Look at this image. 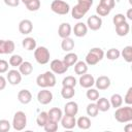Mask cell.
<instances>
[{
	"instance_id": "6da1fadb",
	"label": "cell",
	"mask_w": 132,
	"mask_h": 132,
	"mask_svg": "<svg viewBox=\"0 0 132 132\" xmlns=\"http://www.w3.org/2000/svg\"><path fill=\"white\" fill-rule=\"evenodd\" d=\"M93 5V0H77V4L71 9V15L75 20H79L89 11Z\"/></svg>"
},
{
	"instance_id": "7a4b0ae2",
	"label": "cell",
	"mask_w": 132,
	"mask_h": 132,
	"mask_svg": "<svg viewBox=\"0 0 132 132\" xmlns=\"http://www.w3.org/2000/svg\"><path fill=\"white\" fill-rule=\"evenodd\" d=\"M36 84L40 88H52L56 85V76L52 71H45L36 78Z\"/></svg>"
},
{
	"instance_id": "3957f363",
	"label": "cell",
	"mask_w": 132,
	"mask_h": 132,
	"mask_svg": "<svg viewBox=\"0 0 132 132\" xmlns=\"http://www.w3.org/2000/svg\"><path fill=\"white\" fill-rule=\"evenodd\" d=\"M114 119L120 123H128L132 121V107L130 105L118 107L114 111Z\"/></svg>"
},
{
	"instance_id": "277c9868",
	"label": "cell",
	"mask_w": 132,
	"mask_h": 132,
	"mask_svg": "<svg viewBox=\"0 0 132 132\" xmlns=\"http://www.w3.org/2000/svg\"><path fill=\"white\" fill-rule=\"evenodd\" d=\"M104 57V52L100 47H93L86 56V63L90 66L96 65L99 61H101Z\"/></svg>"
},
{
	"instance_id": "5b68a950",
	"label": "cell",
	"mask_w": 132,
	"mask_h": 132,
	"mask_svg": "<svg viewBox=\"0 0 132 132\" xmlns=\"http://www.w3.org/2000/svg\"><path fill=\"white\" fill-rule=\"evenodd\" d=\"M114 5H116L114 0H100L99 4L96 7V12L99 14V16H105L110 13Z\"/></svg>"
},
{
	"instance_id": "8992f818",
	"label": "cell",
	"mask_w": 132,
	"mask_h": 132,
	"mask_svg": "<svg viewBox=\"0 0 132 132\" xmlns=\"http://www.w3.org/2000/svg\"><path fill=\"white\" fill-rule=\"evenodd\" d=\"M34 58L38 64L44 65L50 61L51 58L50 51L45 46H38L34 50Z\"/></svg>"
},
{
	"instance_id": "52a82bcc",
	"label": "cell",
	"mask_w": 132,
	"mask_h": 132,
	"mask_svg": "<svg viewBox=\"0 0 132 132\" xmlns=\"http://www.w3.org/2000/svg\"><path fill=\"white\" fill-rule=\"evenodd\" d=\"M51 9L53 12L57 14L65 15L70 11V6L67 2L63 0H54L51 4Z\"/></svg>"
},
{
	"instance_id": "ba28073f",
	"label": "cell",
	"mask_w": 132,
	"mask_h": 132,
	"mask_svg": "<svg viewBox=\"0 0 132 132\" xmlns=\"http://www.w3.org/2000/svg\"><path fill=\"white\" fill-rule=\"evenodd\" d=\"M27 126V117L24 111H16L12 119V127L16 131L23 130Z\"/></svg>"
},
{
	"instance_id": "9c48e42d",
	"label": "cell",
	"mask_w": 132,
	"mask_h": 132,
	"mask_svg": "<svg viewBox=\"0 0 132 132\" xmlns=\"http://www.w3.org/2000/svg\"><path fill=\"white\" fill-rule=\"evenodd\" d=\"M50 67H51L52 72H54L56 74H63L69 68L68 66L65 65V63L63 62V60H58V59L53 60L51 62V64H50Z\"/></svg>"
},
{
	"instance_id": "30bf717a",
	"label": "cell",
	"mask_w": 132,
	"mask_h": 132,
	"mask_svg": "<svg viewBox=\"0 0 132 132\" xmlns=\"http://www.w3.org/2000/svg\"><path fill=\"white\" fill-rule=\"evenodd\" d=\"M102 26V19L99 15L93 14L91 16L88 18L87 20V27L93 31H97L101 28Z\"/></svg>"
},
{
	"instance_id": "8fae6325",
	"label": "cell",
	"mask_w": 132,
	"mask_h": 132,
	"mask_svg": "<svg viewBox=\"0 0 132 132\" xmlns=\"http://www.w3.org/2000/svg\"><path fill=\"white\" fill-rule=\"evenodd\" d=\"M37 100L40 104H43V105H46L48 103L52 102L53 100V93L51 91H48L47 89H43L41 91L38 92L37 94Z\"/></svg>"
},
{
	"instance_id": "7c38bea8",
	"label": "cell",
	"mask_w": 132,
	"mask_h": 132,
	"mask_svg": "<svg viewBox=\"0 0 132 132\" xmlns=\"http://www.w3.org/2000/svg\"><path fill=\"white\" fill-rule=\"evenodd\" d=\"M6 80H8V82L12 86L19 85L22 80V74L19 70H15V69L8 70L6 75Z\"/></svg>"
},
{
	"instance_id": "4fadbf2b",
	"label": "cell",
	"mask_w": 132,
	"mask_h": 132,
	"mask_svg": "<svg viewBox=\"0 0 132 132\" xmlns=\"http://www.w3.org/2000/svg\"><path fill=\"white\" fill-rule=\"evenodd\" d=\"M14 42L12 40H2L0 39V54H12L14 51Z\"/></svg>"
},
{
	"instance_id": "5bb4252c",
	"label": "cell",
	"mask_w": 132,
	"mask_h": 132,
	"mask_svg": "<svg viewBox=\"0 0 132 132\" xmlns=\"http://www.w3.org/2000/svg\"><path fill=\"white\" fill-rule=\"evenodd\" d=\"M78 81H79L80 87L86 88V89L92 88L95 85V78H94V76L91 75V74H88V73H85V74L80 75Z\"/></svg>"
},
{
	"instance_id": "9a60e30c",
	"label": "cell",
	"mask_w": 132,
	"mask_h": 132,
	"mask_svg": "<svg viewBox=\"0 0 132 132\" xmlns=\"http://www.w3.org/2000/svg\"><path fill=\"white\" fill-rule=\"evenodd\" d=\"M33 30V24L30 20H22L20 23H19V31L21 34H24V35H27V34H30Z\"/></svg>"
},
{
	"instance_id": "2e32d148",
	"label": "cell",
	"mask_w": 132,
	"mask_h": 132,
	"mask_svg": "<svg viewBox=\"0 0 132 132\" xmlns=\"http://www.w3.org/2000/svg\"><path fill=\"white\" fill-rule=\"evenodd\" d=\"M60 121H61L62 127L65 129H72L76 126V120H75V117L73 116H68V114L62 116Z\"/></svg>"
},
{
	"instance_id": "e0dca14e",
	"label": "cell",
	"mask_w": 132,
	"mask_h": 132,
	"mask_svg": "<svg viewBox=\"0 0 132 132\" xmlns=\"http://www.w3.org/2000/svg\"><path fill=\"white\" fill-rule=\"evenodd\" d=\"M95 85H96V88L98 90L103 91V90H106L110 87V79L108 76L101 75L95 80Z\"/></svg>"
},
{
	"instance_id": "ac0fdd59",
	"label": "cell",
	"mask_w": 132,
	"mask_h": 132,
	"mask_svg": "<svg viewBox=\"0 0 132 132\" xmlns=\"http://www.w3.org/2000/svg\"><path fill=\"white\" fill-rule=\"evenodd\" d=\"M71 31H72V29H71V26L69 23H62L58 28V34L62 39L69 37L71 34Z\"/></svg>"
},
{
	"instance_id": "d6986e66",
	"label": "cell",
	"mask_w": 132,
	"mask_h": 132,
	"mask_svg": "<svg viewBox=\"0 0 132 132\" xmlns=\"http://www.w3.org/2000/svg\"><path fill=\"white\" fill-rule=\"evenodd\" d=\"M18 100L22 103V104H28L31 102L32 100V94L29 90H21L19 93H18Z\"/></svg>"
},
{
	"instance_id": "ffe728a7",
	"label": "cell",
	"mask_w": 132,
	"mask_h": 132,
	"mask_svg": "<svg viewBox=\"0 0 132 132\" xmlns=\"http://www.w3.org/2000/svg\"><path fill=\"white\" fill-rule=\"evenodd\" d=\"M64 111H65V114H68V116H73L75 117L78 112V105L76 102L74 101H69L65 104L64 106Z\"/></svg>"
},
{
	"instance_id": "44dd1931",
	"label": "cell",
	"mask_w": 132,
	"mask_h": 132,
	"mask_svg": "<svg viewBox=\"0 0 132 132\" xmlns=\"http://www.w3.org/2000/svg\"><path fill=\"white\" fill-rule=\"evenodd\" d=\"M88 32V27L85 23L82 22H78L77 24L74 25L73 28V33L76 37H84Z\"/></svg>"
},
{
	"instance_id": "7402d4cb",
	"label": "cell",
	"mask_w": 132,
	"mask_h": 132,
	"mask_svg": "<svg viewBox=\"0 0 132 132\" xmlns=\"http://www.w3.org/2000/svg\"><path fill=\"white\" fill-rule=\"evenodd\" d=\"M63 113H62V110L59 108V107H53L51 108L48 111H47V117H48V120H52L54 122H60L61 118H62Z\"/></svg>"
},
{
	"instance_id": "603a6c76",
	"label": "cell",
	"mask_w": 132,
	"mask_h": 132,
	"mask_svg": "<svg viewBox=\"0 0 132 132\" xmlns=\"http://www.w3.org/2000/svg\"><path fill=\"white\" fill-rule=\"evenodd\" d=\"M19 71L21 72V74L22 75H29V74H31L32 73V71H33V66H32V64L30 63V62H28V61H23L22 62V64L19 66Z\"/></svg>"
},
{
	"instance_id": "cb8c5ba5",
	"label": "cell",
	"mask_w": 132,
	"mask_h": 132,
	"mask_svg": "<svg viewBox=\"0 0 132 132\" xmlns=\"http://www.w3.org/2000/svg\"><path fill=\"white\" fill-rule=\"evenodd\" d=\"M130 31V25L127 22H124L118 26H116V33L119 36H126Z\"/></svg>"
},
{
	"instance_id": "d4e9b609",
	"label": "cell",
	"mask_w": 132,
	"mask_h": 132,
	"mask_svg": "<svg viewBox=\"0 0 132 132\" xmlns=\"http://www.w3.org/2000/svg\"><path fill=\"white\" fill-rule=\"evenodd\" d=\"M22 45L26 51H34L36 48V40L33 37H26L23 39Z\"/></svg>"
},
{
	"instance_id": "484cf974",
	"label": "cell",
	"mask_w": 132,
	"mask_h": 132,
	"mask_svg": "<svg viewBox=\"0 0 132 132\" xmlns=\"http://www.w3.org/2000/svg\"><path fill=\"white\" fill-rule=\"evenodd\" d=\"M96 105L98 107V109L100 111H107L109 108H110V103H109V100L104 98V97H101V98H98L96 100Z\"/></svg>"
},
{
	"instance_id": "4316f807",
	"label": "cell",
	"mask_w": 132,
	"mask_h": 132,
	"mask_svg": "<svg viewBox=\"0 0 132 132\" xmlns=\"http://www.w3.org/2000/svg\"><path fill=\"white\" fill-rule=\"evenodd\" d=\"M77 60H78L77 55L74 54V53H70V52H69L68 54H66V55L64 56V58H63V62H64L65 65L68 66V67L74 65V64L77 62Z\"/></svg>"
},
{
	"instance_id": "83f0119b",
	"label": "cell",
	"mask_w": 132,
	"mask_h": 132,
	"mask_svg": "<svg viewBox=\"0 0 132 132\" xmlns=\"http://www.w3.org/2000/svg\"><path fill=\"white\" fill-rule=\"evenodd\" d=\"M88 71V64L84 61H77L74 64V72L78 75H82Z\"/></svg>"
},
{
	"instance_id": "f1b7e54d",
	"label": "cell",
	"mask_w": 132,
	"mask_h": 132,
	"mask_svg": "<svg viewBox=\"0 0 132 132\" xmlns=\"http://www.w3.org/2000/svg\"><path fill=\"white\" fill-rule=\"evenodd\" d=\"M76 125L79 129H82V130H87L91 127V121L88 117H79L77 120H76Z\"/></svg>"
},
{
	"instance_id": "f546056e",
	"label": "cell",
	"mask_w": 132,
	"mask_h": 132,
	"mask_svg": "<svg viewBox=\"0 0 132 132\" xmlns=\"http://www.w3.org/2000/svg\"><path fill=\"white\" fill-rule=\"evenodd\" d=\"M61 47L65 52H71L73 50V47H74V41H73V39H71L70 37L63 38L62 39V42H61Z\"/></svg>"
},
{
	"instance_id": "4dcf8cb0",
	"label": "cell",
	"mask_w": 132,
	"mask_h": 132,
	"mask_svg": "<svg viewBox=\"0 0 132 132\" xmlns=\"http://www.w3.org/2000/svg\"><path fill=\"white\" fill-rule=\"evenodd\" d=\"M109 103H110V106L118 108V107L122 106V104H123V97L120 94H113L110 97Z\"/></svg>"
},
{
	"instance_id": "1f68e13d",
	"label": "cell",
	"mask_w": 132,
	"mask_h": 132,
	"mask_svg": "<svg viewBox=\"0 0 132 132\" xmlns=\"http://www.w3.org/2000/svg\"><path fill=\"white\" fill-rule=\"evenodd\" d=\"M74 95H75V91L74 88L72 87H63L61 90V96L64 99H71L73 98Z\"/></svg>"
},
{
	"instance_id": "d6a6232c",
	"label": "cell",
	"mask_w": 132,
	"mask_h": 132,
	"mask_svg": "<svg viewBox=\"0 0 132 132\" xmlns=\"http://www.w3.org/2000/svg\"><path fill=\"white\" fill-rule=\"evenodd\" d=\"M122 57L124 58V60L128 63L132 62V46L131 45H127L123 48L122 53H121Z\"/></svg>"
},
{
	"instance_id": "836d02e7",
	"label": "cell",
	"mask_w": 132,
	"mask_h": 132,
	"mask_svg": "<svg viewBox=\"0 0 132 132\" xmlns=\"http://www.w3.org/2000/svg\"><path fill=\"white\" fill-rule=\"evenodd\" d=\"M120 56H121L120 51H119L118 48H114V47L109 48V50L106 52V58H107L108 60H111V61L117 60Z\"/></svg>"
},
{
	"instance_id": "e575fe53",
	"label": "cell",
	"mask_w": 132,
	"mask_h": 132,
	"mask_svg": "<svg viewBox=\"0 0 132 132\" xmlns=\"http://www.w3.org/2000/svg\"><path fill=\"white\" fill-rule=\"evenodd\" d=\"M23 62V58L20 56V55H12L10 58H9V61H8V64L12 67H19Z\"/></svg>"
},
{
	"instance_id": "d590c367",
	"label": "cell",
	"mask_w": 132,
	"mask_h": 132,
	"mask_svg": "<svg viewBox=\"0 0 132 132\" xmlns=\"http://www.w3.org/2000/svg\"><path fill=\"white\" fill-rule=\"evenodd\" d=\"M47 120H48L47 112H46V111H41V112L37 116V118H36V123H37V125H38L39 127H43V126L45 125V123L47 122Z\"/></svg>"
},
{
	"instance_id": "8d00e7d4",
	"label": "cell",
	"mask_w": 132,
	"mask_h": 132,
	"mask_svg": "<svg viewBox=\"0 0 132 132\" xmlns=\"http://www.w3.org/2000/svg\"><path fill=\"white\" fill-rule=\"evenodd\" d=\"M40 0H30L26 5L27 9L30 11H37L40 8Z\"/></svg>"
},
{
	"instance_id": "74e56055",
	"label": "cell",
	"mask_w": 132,
	"mask_h": 132,
	"mask_svg": "<svg viewBox=\"0 0 132 132\" xmlns=\"http://www.w3.org/2000/svg\"><path fill=\"white\" fill-rule=\"evenodd\" d=\"M62 86L63 87H72L74 88L76 86V79L74 76H71V75H68L66 77L63 78L62 80Z\"/></svg>"
},
{
	"instance_id": "f35d334b",
	"label": "cell",
	"mask_w": 132,
	"mask_h": 132,
	"mask_svg": "<svg viewBox=\"0 0 132 132\" xmlns=\"http://www.w3.org/2000/svg\"><path fill=\"white\" fill-rule=\"evenodd\" d=\"M43 128H44V130L46 132H56L58 130V123L54 122L52 120H47V122L45 123Z\"/></svg>"
},
{
	"instance_id": "ab89813d",
	"label": "cell",
	"mask_w": 132,
	"mask_h": 132,
	"mask_svg": "<svg viewBox=\"0 0 132 132\" xmlns=\"http://www.w3.org/2000/svg\"><path fill=\"white\" fill-rule=\"evenodd\" d=\"M98 112H99V109H98L96 103L88 104V106H87V113H88V116L94 118V117H96L98 114Z\"/></svg>"
},
{
	"instance_id": "60d3db41",
	"label": "cell",
	"mask_w": 132,
	"mask_h": 132,
	"mask_svg": "<svg viewBox=\"0 0 132 132\" xmlns=\"http://www.w3.org/2000/svg\"><path fill=\"white\" fill-rule=\"evenodd\" d=\"M86 96L89 100L91 101H96L98 98H99V92L96 90V89H92V88H89V90L87 91L86 93Z\"/></svg>"
},
{
	"instance_id": "b9f144b4",
	"label": "cell",
	"mask_w": 132,
	"mask_h": 132,
	"mask_svg": "<svg viewBox=\"0 0 132 132\" xmlns=\"http://www.w3.org/2000/svg\"><path fill=\"white\" fill-rule=\"evenodd\" d=\"M124 22H126V16L122 13H117L112 18V23H113L114 26H118V25H120Z\"/></svg>"
},
{
	"instance_id": "7bdbcfd3",
	"label": "cell",
	"mask_w": 132,
	"mask_h": 132,
	"mask_svg": "<svg viewBox=\"0 0 132 132\" xmlns=\"http://www.w3.org/2000/svg\"><path fill=\"white\" fill-rule=\"evenodd\" d=\"M10 129V123L7 120H0V132H7Z\"/></svg>"
},
{
	"instance_id": "ee69618b",
	"label": "cell",
	"mask_w": 132,
	"mask_h": 132,
	"mask_svg": "<svg viewBox=\"0 0 132 132\" xmlns=\"http://www.w3.org/2000/svg\"><path fill=\"white\" fill-rule=\"evenodd\" d=\"M124 101L128 104V105H131L132 104V88L130 87L125 95V98H124Z\"/></svg>"
},
{
	"instance_id": "f6af8a7d",
	"label": "cell",
	"mask_w": 132,
	"mask_h": 132,
	"mask_svg": "<svg viewBox=\"0 0 132 132\" xmlns=\"http://www.w3.org/2000/svg\"><path fill=\"white\" fill-rule=\"evenodd\" d=\"M8 62L5 61V60H0V74L2 73H5L8 71Z\"/></svg>"
},
{
	"instance_id": "bcb514c9",
	"label": "cell",
	"mask_w": 132,
	"mask_h": 132,
	"mask_svg": "<svg viewBox=\"0 0 132 132\" xmlns=\"http://www.w3.org/2000/svg\"><path fill=\"white\" fill-rule=\"evenodd\" d=\"M3 1L7 6L10 7H16L20 4V0H3Z\"/></svg>"
},
{
	"instance_id": "7dc6e473",
	"label": "cell",
	"mask_w": 132,
	"mask_h": 132,
	"mask_svg": "<svg viewBox=\"0 0 132 132\" xmlns=\"http://www.w3.org/2000/svg\"><path fill=\"white\" fill-rule=\"evenodd\" d=\"M6 87V78L2 75H0V91L4 90Z\"/></svg>"
},
{
	"instance_id": "c3c4849f",
	"label": "cell",
	"mask_w": 132,
	"mask_h": 132,
	"mask_svg": "<svg viewBox=\"0 0 132 132\" xmlns=\"http://www.w3.org/2000/svg\"><path fill=\"white\" fill-rule=\"evenodd\" d=\"M127 19H129V20H132V8H129L128 10H127V14L125 15Z\"/></svg>"
},
{
	"instance_id": "681fc988",
	"label": "cell",
	"mask_w": 132,
	"mask_h": 132,
	"mask_svg": "<svg viewBox=\"0 0 132 132\" xmlns=\"http://www.w3.org/2000/svg\"><path fill=\"white\" fill-rule=\"evenodd\" d=\"M125 130H126V132H132V126H131V125H128V126L125 128Z\"/></svg>"
},
{
	"instance_id": "f907efd6",
	"label": "cell",
	"mask_w": 132,
	"mask_h": 132,
	"mask_svg": "<svg viewBox=\"0 0 132 132\" xmlns=\"http://www.w3.org/2000/svg\"><path fill=\"white\" fill-rule=\"evenodd\" d=\"M21 1H22V2L24 3V4H27V3H28V2L30 1V0H21Z\"/></svg>"
}]
</instances>
